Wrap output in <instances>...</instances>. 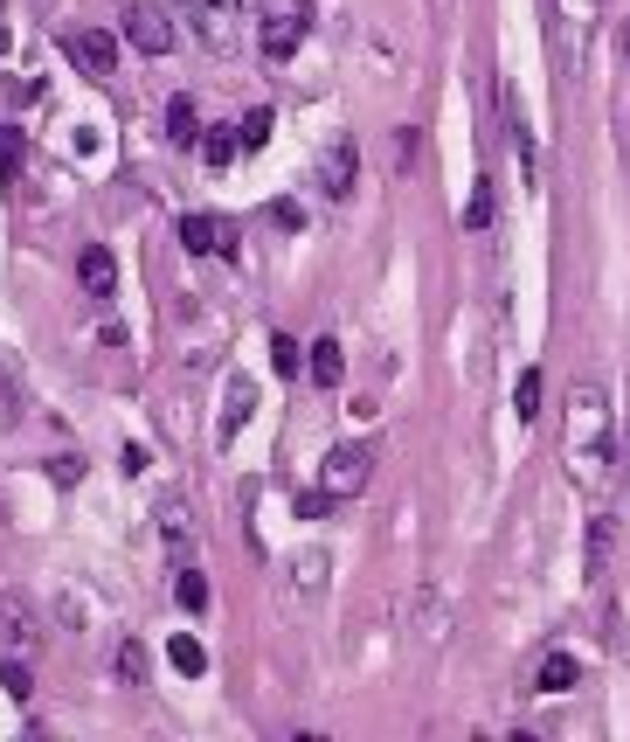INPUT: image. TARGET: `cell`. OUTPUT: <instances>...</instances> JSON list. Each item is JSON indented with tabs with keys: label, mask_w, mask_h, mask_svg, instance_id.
Instances as JSON below:
<instances>
[{
	"label": "cell",
	"mask_w": 630,
	"mask_h": 742,
	"mask_svg": "<svg viewBox=\"0 0 630 742\" xmlns=\"http://www.w3.org/2000/svg\"><path fill=\"white\" fill-rule=\"evenodd\" d=\"M29 417V389H21V362L0 354V424H21Z\"/></svg>",
	"instance_id": "13"
},
{
	"label": "cell",
	"mask_w": 630,
	"mask_h": 742,
	"mask_svg": "<svg viewBox=\"0 0 630 742\" xmlns=\"http://www.w3.org/2000/svg\"><path fill=\"white\" fill-rule=\"evenodd\" d=\"M319 188H326V201H347L360 188V139L354 133L326 139V153H319Z\"/></svg>",
	"instance_id": "3"
},
{
	"label": "cell",
	"mask_w": 630,
	"mask_h": 742,
	"mask_svg": "<svg viewBox=\"0 0 630 742\" xmlns=\"http://www.w3.org/2000/svg\"><path fill=\"white\" fill-rule=\"evenodd\" d=\"M360 485H367V451H360V445H339V451L326 458V493H333V500H354Z\"/></svg>",
	"instance_id": "9"
},
{
	"label": "cell",
	"mask_w": 630,
	"mask_h": 742,
	"mask_svg": "<svg viewBox=\"0 0 630 742\" xmlns=\"http://www.w3.org/2000/svg\"><path fill=\"white\" fill-rule=\"evenodd\" d=\"M167 139H174V146H201V112H195V97H174V105H167Z\"/></svg>",
	"instance_id": "15"
},
{
	"label": "cell",
	"mask_w": 630,
	"mask_h": 742,
	"mask_svg": "<svg viewBox=\"0 0 630 742\" xmlns=\"http://www.w3.org/2000/svg\"><path fill=\"white\" fill-rule=\"evenodd\" d=\"M153 521H160V542H167V555H174V562H188V548H195V514H188V493H160V500H153Z\"/></svg>",
	"instance_id": "6"
},
{
	"label": "cell",
	"mask_w": 630,
	"mask_h": 742,
	"mask_svg": "<svg viewBox=\"0 0 630 742\" xmlns=\"http://www.w3.org/2000/svg\"><path fill=\"white\" fill-rule=\"evenodd\" d=\"M0 687H8L14 701H29V694H35V680H29V667H21V659H8V667H0Z\"/></svg>",
	"instance_id": "26"
},
{
	"label": "cell",
	"mask_w": 630,
	"mask_h": 742,
	"mask_svg": "<svg viewBox=\"0 0 630 742\" xmlns=\"http://www.w3.org/2000/svg\"><path fill=\"white\" fill-rule=\"evenodd\" d=\"M575 680H582V659H575V652H540V667H534L540 694H568Z\"/></svg>",
	"instance_id": "11"
},
{
	"label": "cell",
	"mask_w": 630,
	"mask_h": 742,
	"mask_svg": "<svg viewBox=\"0 0 630 742\" xmlns=\"http://www.w3.org/2000/svg\"><path fill=\"white\" fill-rule=\"evenodd\" d=\"M70 63L84 70V76H112L118 70V42L104 35V29H76L70 35Z\"/></svg>",
	"instance_id": "8"
},
{
	"label": "cell",
	"mask_w": 630,
	"mask_h": 742,
	"mask_svg": "<svg viewBox=\"0 0 630 742\" xmlns=\"http://www.w3.org/2000/svg\"><path fill=\"white\" fill-rule=\"evenodd\" d=\"M256 8H264V29H256V49H264L271 63L298 56V42H305V29H312V0H256Z\"/></svg>",
	"instance_id": "2"
},
{
	"label": "cell",
	"mask_w": 630,
	"mask_h": 742,
	"mask_svg": "<svg viewBox=\"0 0 630 742\" xmlns=\"http://www.w3.org/2000/svg\"><path fill=\"white\" fill-rule=\"evenodd\" d=\"M167 659H174V673H188V680H195V673H208V652H201V638H188V631H180L174 646H167Z\"/></svg>",
	"instance_id": "19"
},
{
	"label": "cell",
	"mask_w": 630,
	"mask_h": 742,
	"mask_svg": "<svg viewBox=\"0 0 630 742\" xmlns=\"http://www.w3.org/2000/svg\"><path fill=\"white\" fill-rule=\"evenodd\" d=\"M568 472L596 500H602V485L617 479V438H610L602 396L589 389V382H575V396H568Z\"/></svg>",
	"instance_id": "1"
},
{
	"label": "cell",
	"mask_w": 630,
	"mask_h": 742,
	"mask_svg": "<svg viewBox=\"0 0 630 742\" xmlns=\"http://www.w3.org/2000/svg\"><path fill=\"white\" fill-rule=\"evenodd\" d=\"M235 14H243V8H208V0H188V21H195V42L208 49V56H229V49L243 42V29H235Z\"/></svg>",
	"instance_id": "5"
},
{
	"label": "cell",
	"mask_w": 630,
	"mask_h": 742,
	"mask_svg": "<svg viewBox=\"0 0 630 742\" xmlns=\"http://www.w3.org/2000/svg\"><path fill=\"white\" fill-rule=\"evenodd\" d=\"M0 638H8V646H35V638H42L29 597H0Z\"/></svg>",
	"instance_id": "12"
},
{
	"label": "cell",
	"mask_w": 630,
	"mask_h": 742,
	"mask_svg": "<svg viewBox=\"0 0 630 742\" xmlns=\"http://www.w3.org/2000/svg\"><path fill=\"white\" fill-rule=\"evenodd\" d=\"M312 583H326V555H298V562H292V591L312 597Z\"/></svg>",
	"instance_id": "22"
},
{
	"label": "cell",
	"mask_w": 630,
	"mask_h": 742,
	"mask_svg": "<svg viewBox=\"0 0 630 742\" xmlns=\"http://www.w3.org/2000/svg\"><path fill=\"white\" fill-rule=\"evenodd\" d=\"M174 604H180V610H208V576H201V569H188V562H180V583H174Z\"/></svg>",
	"instance_id": "20"
},
{
	"label": "cell",
	"mask_w": 630,
	"mask_h": 742,
	"mask_svg": "<svg viewBox=\"0 0 630 742\" xmlns=\"http://www.w3.org/2000/svg\"><path fill=\"white\" fill-rule=\"evenodd\" d=\"M180 243L201 258H235V222L229 216H180Z\"/></svg>",
	"instance_id": "7"
},
{
	"label": "cell",
	"mask_w": 630,
	"mask_h": 742,
	"mask_svg": "<svg viewBox=\"0 0 630 742\" xmlns=\"http://www.w3.org/2000/svg\"><path fill=\"white\" fill-rule=\"evenodd\" d=\"M118 29H125V42H133L139 56H167V49H174V14L153 8V0H133Z\"/></svg>",
	"instance_id": "4"
},
{
	"label": "cell",
	"mask_w": 630,
	"mask_h": 742,
	"mask_svg": "<svg viewBox=\"0 0 630 742\" xmlns=\"http://www.w3.org/2000/svg\"><path fill=\"white\" fill-rule=\"evenodd\" d=\"M21 153H29L21 133H14V125H0V181H14V174H21Z\"/></svg>",
	"instance_id": "23"
},
{
	"label": "cell",
	"mask_w": 630,
	"mask_h": 742,
	"mask_svg": "<svg viewBox=\"0 0 630 742\" xmlns=\"http://www.w3.org/2000/svg\"><path fill=\"white\" fill-rule=\"evenodd\" d=\"M305 354H312V362H305L312 382H319V389H339V375H347V354H339V341H312Z\"/></svg>",
	"instance_id": "14"
},
{
	"label": "cell",
	"mask_w": 630,
	"mask_h": 742,
	"mask_svg": "<svg viewBox=\"0 0 630 742\" xmlns=\"http://www.w3.org/2000/svg\"><path fill=\"white\" fill-rule=\"evenodd\" d=\"M617 49H623V63H630V21H617Z\"/></svg>",
	"instance_id": "27"
},
{
	"label": "cell",
	"mask_w": 630,
	"mask_h": 742,
	"mask_svg": "<svg viewBox=\"0 0 630 742\" xmlns=\"http://www.w3.org/2000/svg\"><path fill=\"white\" fill-rule=\"evenodd\" d=\"M271 368H277V375H298V368H305V347L277 334V341H271Z\"/></svg>",
	"instance_id": "24"
},
{
	"label": "cell",
	"mask_w": 630,
	"mask_h": 742,
	"mask_svg": "<svg viewBox=\"0 0 630 742\" xmlns=\"http://www.w3.org/2000/svg\"><path fill=\"white\" fill-rule=\"evenodd\" d=\"M112 673H118V687H146V646H139V638H118Z\"/></svg>",
	"instance_id": "17"
},
{
	"label": "cell",
	"mask_w": 630,
	"mask_h": 742,
	"mask_svg": "<svg viewBox=\"0 0 630 742\" xmlns=\"http://www.w3.org/2000/svg\"><path fill=\"white\" fill-rule=\"evenodd\" d=\"M76 285H84L91 299H112L118 292V258L104 243H84V258H76Z\"/></svg>",
	"instance_id": "10"
},
{
	"label": "cell",
	"mask_w": 630,
	"mask_h": 742,
	"mask_svg": "<svg viewBox=\"0 0 630 742\" xmlns=\"http://www.w3.org/2000/svg\"><path fill=\"white\" fill-rule=\"evenodd\" d=\"M271 125H277V118H271L264 105H256V112H250L243 125H235V139H243V146H264V139H271Z\"/></svg>",
	"instance_id": "25"
},
{
	"label": "cell",
	"mask_w": 630,
	"mask_h": 742,
	"mask_svg": "<svg viewBox=\"0 0 630 742\" xmlns=\"http://www.w3.org/2000/svg\"><path fill=\"white\" fill-rule=\"evenodd\" d=\"M540 403H547V382H540V368H519V382H513V409L527 424H540Z\"/></svg>",
	"instance_id": "16"
},
{
	"label": "cell",
	"mask_w": 630,
	"mask_h": 742,
	"mask_svg": "<svg viewBox=\"0 0 630 742\" xmlns=\"http://www.w3.org/2000/svg\"><path fill=\"white\" fill-rule=\"evenodd\" d=\"M208 8H256V0H208Z\"/></svg>",
	"instance_id": "28"
},
{
	"label": "cell",
	"mask_w": 630,
	"mask_h": 742,
	"mask_svg": "<svg viewBox=\"0 0 630 742\" xmlns=\"http://www.w3.org/2000/svg\"><path fill=\"white\" fill-rule=\"evenodd\" d=\"M235 146H243V139H235V125H208L201 160H208V167H229V153H235Z\"/></svg>",
	"instance_id": "21"
},
{
	"label": "cell",
	"mask_w": 630,
	"mask_h": 742,
	"mask_svg": "<svg viewBox=\"0 0 630 742\" xmlns=\"http://www.w3.org/2000/svg\"><path fill=\"white\" fill-rule=\"evenodd\" d=\"M492 216H498V201H492V174H479V188H471V201H464V229H492Z\"/></svg>",
	"instance_id": "18"
}]
</instances>
